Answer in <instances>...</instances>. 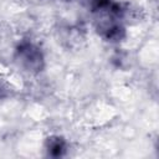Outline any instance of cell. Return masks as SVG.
<instances>
[{
	"instance_id": "obj_1",
	"label": "cell",
	"mask_w": 159,
	"mask_h": 159,
	"mask_svg": "<svg viewBox=\"0 0 159 159\" xmlns=\"http://www.w3.org/2000/svg\"><path fill=\"white\" fill-rule=\"evenodd\" d=\"M15 60L26 72L36 75L45 68V56L41 48L31 41H21L15 48Z\"/></svg>"
},
{
	"instance_id": "obj_2",
	"label": "cell",
	"mask_w": 159,
	"mask_h": 159,
	"mask_svg": "<svg viewBox=\"0 0 159 159\" xmlns=\"http://www.w3.org/2000/svg\"><path fill=\"white\" fill-rule=\"evenodd\" d=\"M96 22L98 34L108 42H119L125 37V27L120 19L108 12H99Z\"/></svg>"
},
{
	"instance_id": "obj_3",
	"label": "cell",
	"mask_w": 159,
	"mask_h": 159,
	"mask_svg": "<svg viewBox=\"0 0 159 159\" xmlns=\"http://www.w3.org/2000/svg\"><path fill=\"white\" fill-rule=\"evenodd\" d=\"M45 148L48 157L52 158H61L66 154L67 143L63 137L60 135H50L45 140Z\"/></svg>"
},
{
	"instance_id": "obj_4",
	"label": "cell",
	"mask_w": 159,
	"mask_h": 159,
	"mask_svg": "<svg viewBox=\"0 0 159 159\" xmlns=\"http://www.w3.org/2000/svg\"><path fill=\"white\" fill-rule=\"evenodd\" d=\"M9 96H10V87L2 80H0V99H5Z\"/></svg>"
},
{
	"instance_id": "obj_5",
	"label": "cell",
	"mask_w": 159,
	"mask_h": 159,
	"mask_svg": "<svg viewBox=\"0 0 159 159\" xmlns=\"http://www.w3.org/2000/svg\"><path fill=\"white\" fill-rule=\"evenodd\" d=\"M63 1H73V0H63Z\"/></svg>"
}]
</instances>
